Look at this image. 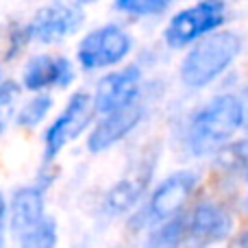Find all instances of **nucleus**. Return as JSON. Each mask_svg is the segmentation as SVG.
Instances as JSON below:
<instances>
[{
    "instance_id": "1",
    "label": "nucleus",
    "mask_w": 248,
    "mask_h": 248,
    "mask_svg": "<svg viewBox=\"0 0 248 248\" xmlns=\"http://www.w3.org/2000/svg\"><path fill=\"white\" fill-rule=\"evenodd\" d=\"M244 122V107L235 96H218L207 103L189 122L187 144L194 155L214 153Z\"/></svg>"
},
{
    "instance_id": "2",
    "label": "nucleus",
    "mask_w": 248,
    "mask_h": 248,
    "mask_svg": "<svg viewBox=\"0 0 248 248\" xmlns=\"http://www.w3.org/2000/svg\"><path fill=\"white\" fill-rule=\"evenodd\" d=\"M240 48L242 39L235 33L218 31V33L205 35L185 55L183 63H181V81L192 90L209 85L216 77H220L229 68V63L237 57Z\"/></svg>"
},
{
    "instance_id": "3",
    "label": "nucleus",
    "mask_w": 248,
    "mask_h": 248,
    "mask_svg": "<svg viewBox=\"0 0 248 248\" xmlns=\"http://www.w3.org/2000/svg\"><path fill=\"white\" fill-rule=\"evenodd\" d=\"M92 113H94V98L87 92L72 94L65 109L59 113V118L44 133V161L50 163L70 141L77 140L87 128Z\"/></svg>"
},
{
    "instance_id": "4",
    "label": "nucleus",
    "mask_w": 248,
    "mask_h": 248,
    "mask_svg": "<svg viewBox=\"0 0 248 248\" xmlns=\"http://www.w3.org/2000/svg\"><path fill=\"white\" fill-rule=\"evenodd\" d=\"M224 22L222 0H202L189 9L176 13L166 26V42L172 48H183L187 44L202 39Z\"/></svg>"
},
{
    "instance_id": "5",
    "label": "nucleus",
    "mask_w": 248,
    "mask_h": 248,
    "mask_svg": "<svg viewBox=\"0 0 248 248\" xmlns=\"http://www.w3.org/2000/svg\"><path fill=\"white\" fill-rule=\"evenodd\" d=\"M194 187H196V174L194 172H174L170 174L157 189L153 192L146 209L133 220V224L146 227V224H163L168 220H172L183 205L187 202V198L192 196Z\"/></svg>"
},
{
    "instance_id": "6",
    "label": "nucleus",
    "mask_w": 248,
    "mask_h": 248,
    "mask_svg": "<svg viewBox=\"0 0 248 248\" xmlns=\"http://www.w3.org/2000/svg\"><path fill=\"white\" fill-rule=\"evenodd\" d=\"M85 22L83 9L78 2L68 0H50L33 16L26 33L39 44H57L74 35Z\"/></svg>"
},
{
    "instance_id": "7",
    "label": "nucleus",
    "mask_w": 248,
    "mask_h": 248,
    "mask_svg": "<svg viewBox=\"0 0 248 248\" xmlns=\"http://www.w3.org/2000/svg\"><path fill=\"white\" fill-rule=\"evenodd\" d=\"M131 52V37L124 29L116 24H107L87 33L78 44V63L85 70H103L109 65L120 63Z\"/></svg>"
},
{
    "instance_id": "8",
    "label": "nucleus",
    "mask_w": 248,
    "mask_h": 248,
    "mask_svg": "<svg viewBox=\"0 0 248 248\" xmlns=\"http://www.w3.org/2000/svg\"><path fill=\"white\" fill-rule=\"evenodd\" d=\"M140 85L141 72L135 65H128V68L103 77L94 92V111L109 116L113 111L135 105L137 96H140Z\"/></svg>"
},
{
    "instance_id": "9",
    "label": "nucleus",
    "mask_w": 248,
    "mask_h": 248,
    "mask_svg": "<svg viewBox=\"0 0 248 248\" xmlns=\"http://www.w3.org/2000/svg\"><path fill=\"white\" fill-rule=\"evenodd\" d=\"M231 216L214 202H202L192 211L187 220L185 235L192 248H205L214 242H220L231 231Z\"/></svg>"
},
{
    "instance_id": "10",
    "label": "nucleus",
    "mask_w": 248,
    "mask_h": 248,
    "mask_svg": "<svg viewBox=\"0 0 248 248\" xmlns=\"http://www.w3.org/2000/svg\"><path fill=\"white\" fill-rule=\"evenodd\" d=\"M153 170H155V159H141L140 163H135L107 192V196H105V211L111 216H120L131 209L141 198V194L146 192V187L150 183V176H153Z\"/></svg>"
},
{
    "instance_id": "11",
    "label": "nucleus",
    "mask_w": 248,
    "mask_h": 248,
    "mask_svg": "<svg viewBox=\"0 0 248 248\" xmlns=\"http://www.w3.org/2000/svg\"><path fill=\"white\" fill-rule=\"evenodd\" d=\"M141 118H144V109L137 103L120 109V111L109 113V116H103V120L92 128L90 137H87L90 153H103V150L111 148L141 122Z\"/></svg>"
},
{
    "instance_id": "12",
    "label": "nucleus",
    "mask_w": 248,
    "mask_h": 248,
    "mask_svg": "<svg viewBox=\"0 0 248 248\" xmlns=\"http://www.w3.org/2000/svg\"><path fill=\"white\" fill-rule=\"evenodd\" d=\"M72 78V63L65 57L52 55H37L29 59L24 72H22V83L31 92H42L48 87H68Z\"/></svg>"
},
{
    "instance_id": "13",
    "label": "nucleus",
    "mask_w": 248,
    "mask_h": 248,
    "mask_svg": "<svg viewBox=\"0 0 248 248\" xmlns=\"http://www.w3.org/2000/svg\"><path fill=\"white\" fill-rule=\"evenodd\" d=\"M44 218V185L20 187L13 194L9 207V227L16 237H22L26 231L37 227Z\"/></svg>"
},
{
    "instance_id": "14",
    "label": "nucleus",
    "mask_w": 248,
    "mask_h": 248,
    "mask_svg": "<svg viewBox=\"0 0 248 248\" xmlns=\"http://www.w3.org/2000/svg\"><path fill=\"white\" fill-rule=\"evenodd\" d=\"M185 229H187V222L181 216H174L172 220L153 229L144 248H181V242L185 237Z\"/></svg>"
},
{
    "instance_id": "15",
    "label": "nucleus",
    "mask_w": 248,
    "mask_h": 248,
    "mask_svg": "<svg viewBox=\"0 0 248 248\" xmlns=\"http://www.w3.org/2000/svg\"><path fill=\"white\" fill-rule=\"evenodd\" d=\"M20 240V248H57V222L55 218L46 216L37 227H33L31 231H26Z\"/></svg>"
},
{
    "instance_id": "16",
    "label": "nucleus",
    "mask_w": 248,
    "mask_h": 248,
    "mask_svg": "<svg viewBox=\"0 0 248 248\" xmlns=\"http://www.w3.org/2000/svg\"><path fill=\"white\" fill-rule=\"evenodd\" d=\"M50 109H52V98L50 96H46V94L35 96L33 100H29L26 105H22V109L17 111V118H16L17 126H22V128L37 126V124L48 116Z\"/></svg>"
},
{
    "instance_id": "17",
    "label": "nucleus",
    "mask_w": 248,
    "mask_h": 248,
    "mask_svg": "<svg viewBox=\"0 0 248 248\" xmlns=\"http://www.w3.org/2000/svg\"><path fill=\"white\" fill-rule=\"evenodd\" d=\"M170 2L172 0H116V9L122 13H128V16L146 17L166 11Z\"/></svg>"
},
{
    "instance_id": "18",
    "label": "nucleus",
    "mask_w": 248,
    "mask_h": 248,
    "mask_svg": "<svg viewBox=\"0 0 248 248\" xmlns=\"http://www.w3.org/2000/svg\"><path fill=\"white\" fill-rule=\"evenodd\" d=\"M17 100V87L13 83H4L0 85V135L7 128V124L13 118V109H16Z\"/></svg>"
},
{
    "instance_id": "19",
    "label": "nucleus",
    "mask_w": 248,
    "mask_h": 248,
    "mask_svg": "<svg viewBox=\"0 0 248 248\" xmlns=\"http://www.w3.org/2000/svg\"><path fill=\"white\" fill-rule=\"evenodd\" d=\"M220 159H222V163H227V166H231V168H237V170H242L248 176V140H242V141H237V144L224 148Z\"/></svg>"
},
{
    "instance_id": "20",
    "label": "nucleus",
    "mask_w": 248,
    "mask_h": 248,
    "mask_svg": "<svg viewBox=\"0 0 248 248\" xmlns=\"http://www.w3.org/2000/svg\"><path fill=\"white\" fill-rule=\"evenodd\" d=\"M7 218H9V209L4 202L2 194H0V248H4V229H7Z\"/></svg>"
},
{
    "instance_id": "21",
    "label": "nucleus",
    "mask_w": 248,
    "mask_h": 248,
    "mask_svg": "<svg viewBox=\"0 0 248 248\" xmlns=\"http://www.w3.org/2000/svg\"><path fill=\"white\" fill-rule=\"evenodd\" d=\"M229 248H248V231L242 233V235H237L235 240L231 242V246Z\"/></svg>"
},
{
    "instance_id": "22",
    "label": "nucleus",
    "mask_w": 248,
    "mask_h": 248,
    "mask_svg": "<svg viewBox=\"0 0 248 248\" xmlns=\"http://www.w3.org/2000/svg\"><path fill=\"white\" fill-rule=\"evenodd\" d=\"M78 4H94V2H98V0H77Z\"/></svg>"
}]
</instances>
